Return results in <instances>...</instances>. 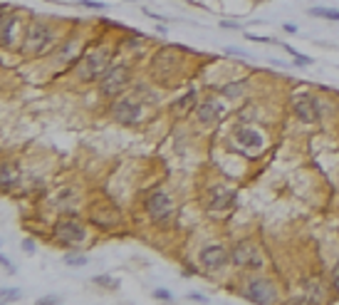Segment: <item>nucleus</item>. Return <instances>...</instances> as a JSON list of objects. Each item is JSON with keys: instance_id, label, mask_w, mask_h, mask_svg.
<instances>
[{"instance_id": "f257e3e1", "label": "nucleus", "mask_w": 339, "mask_h": 305, "mask_svg": "<svg viewBox=\"0 0 339 305\" xmlns=\"http://www.w3.org/2000/svg\"><path fill=\"white\" fill-rule=\"evenodd\" d=\"M109 62H111V52L104 50V47H102V50H94V52H87V55L82 57L80 67H77V74H80L85 82L102 80L104 74H106V70L111 67Z\"/></svg>"}, {"instance_id": "f03ea898", "label": "nucleus", "mask_w": 339, "mask_h": 305, "mask_svg": "<svg viewBox=\"0 0 339 305\" xmlns=\"http://www.w3.org/2000/svg\"><path fill=\"white\" fill-rule=\"evenodd\" d=\"M127 85H129V67L127 65H114V67H109L106 74L99 80V92L104 97H114Z\"/></svg>"}, {"instance_id": "7ed1b4c3", "label": "nucleus", "mask_w": 339, "mask_h": 305, "mask_svg": "<svg viewBox=\"0 0 339 305\" xmlns=\"http://www.w3.org/2000/svg\"><path fill=\"white\" fill-rule=\"evenodd\" d=\"M146 213L151 216L156 223H166L173 216V204H171V199L164 191H156V194H151L146 199Z\"/></svg>"}, {"instance_id": "20e7f679", "label": "nucleus", "mask_w": 339, "mask_h": 305, "mask_svg": "<svg viewBox=\"0 0 339 305\" xmlns=\"http://www.w3.org/2000/svg\"><path fill=\"white\" fill-rule=\"evenodd\" d=\"M55 238L60 243H67V246L69 243H80V241L87 238V228L82 223H77V221H72V218H62V221L55 223Z\"/></svg>"}, {"instance_id": "39448f33", "label": "nucleus", "mask_w": 339, "mask_h": 305, "mask_svg": "<svg viewBox=\"0 0 339 305\" xmlns=\"http://www.w3.org/2000/svg\"><path fill=\"white\" fill-rule=\"evenodd\" d=\"M52 43V32L45 23H32L27 27V35H25V47L32 50V52H40L45 50L47 45Z\"/></svg>"}, {"instance_id": "423d86ee", "label": "nucleus", "mask_w": 339, "mask_h": 305, "mask_svg": "<svg viewBox=\"0 0 339 305\" xmlns=\"http://www.w3.org/2000/svg\"><path fill=\"white\" fill-rule=\"evenodd\" d=\"M231 258H233L235 265H240V268H255V271L262 268V256L257 253V248L253 243H238L233 248Z\"/></svg>"}, {"instance_id": "0eeeda50", "label": "nucleus", "mask_w": 339, "mask_h": 305, "mask_svg": "<svg viewBox=\"0 0 339 305\" xmlns=\"http://www.w3.org/2000/svg\"><path fill=\"white\" fill-rule=\"evenodd\" d=\"M111 117H114L119 124H136L141 119V107L134 99L124 97V99L114 102V107H111Z\"/></svg>"}, {"instance_id": "6e6552de", "label": "nucleus", "mask_w": 339, "mask_h": 305, "mask_svg": "<svg viewBox=\"0 0 339 305\" xmlns=\"http://www.w3.org/2000/svg\"><path fill=\"white\" fill-rule=\"evenodd\" d=\"M243 298L253 300V303H270L275 298L273 288L268 281H250L245 288H243Z\"/></svg>"}, {"instance_id": "1a4fd4ad", "label": "nucleus", "mask_w": 339, "mask_h": 305, "mask_svg": "<svg viewBox=\"0 0 339 305\" xmlns=\"http://www.w3.org/2000/svg\"><path fill=\"white\" fill-rule=\"evenodd\" d=\"M228 251H225L223 246H208V248H203L201 251V263L206 265L208 271H218V268H223L225 263H228Z\"/></svg>"}, {"instance_id": "9d476101", "label": "nucleus", "mask_w": 339, "mask_h": 305, "mask_svg": "<svg viewBox=\"0 0 339 305\" xmlns=\"http://www.w3.org/2000/svg\"><path fill=\"white\" fill-rule=\"evenodd\" d=\"M295 114L302 122H307V124H312V122H317L319 119V104L310 97V94H302L297 102H295Z\"/></svg>"}, {"instance_id": "9b49d317", "label": "nucleus", "mask_w": 339, "mask_h": 305, "mask_svg": "<svg viewBox=\"0 0 339 305\" xmlns=\"http://www.w3.org/2000/svg\"><path fill=\"white\" fill-rule=\"evenodd\" d=\"M211 209H228L235 204V191L231 186H213L211 194H208Z\"/></svg>"}, {"instance_id": "f8f14e48", "label": "nucleus", "mask_w": 339, "mask_h": 305, "mask_svg": "<svg viewBox=\"0 0 339 305\" xmlns=\"http://www.w3.org/2000/svg\"><path fill=\"white\" fill-rule=\"evenodd\" d=\"M223 114H225V107H223L220 102L208 99V102L198 104V119H201L203 124H213V122H218Z\"/></svg>"}, {"instance_id": "ddd939ff", "label": "nucleus", "mask_w": 339, "mask_h": 305, "mask_svg": "<svg viewBox=\"0 0 339 305\" xmlns=\"http://www.w3.org/2000/svg\"><path fill=\"white\" fill-rule=\"evenodd\" d=\"M235 137H238V141H240L243 146H250V149H257V146H262V137H260L257 132L248 129V127L238 129V132H235Z\"/></svg>"}, {"instance_id": "4468645a", "label": "nucleus", "mask_w": 339, "mask_h": 305, "mask_svg": "<svg viewBox=\"0 0 339 305\" xmlns=\"http://www.w3.org/2000/svg\"><path fill=\"white\" fill-rule=\"evenodd\" d=\"M13 30H15V18H3L0 23V45L3 47H10L13 45Z\"/></svg>"}, {"instance_id": "2eb2a0df", "label": "nucleus", "mask_w": 339, "mask_h": 305, "mask_svg": "<svg viewBox=\"0 0 339 305\" xmlns=\"http://www.w3.org/2000/svg\"><path fill=\"white\" fill-rule=\"evenodd\" d=\"M305 290H307V298H310V300H317V303L324 300V288L319 285L317 278H310V281L305 283Z\"/></svg>"}, {"instance_id": "dca6fc26", "label": "nucleus", "mask_w": 339, "mask_h": 305, "mask_svg": "<svg viewBox=\"0 0 339 305\" xmlns=\"http://www.w3.org/2000/svg\"><path fill=\"white\" fill-rule=\"evenodd\" d=\"M13 184H15V171L10 164H3V169H0V186H3V191L10 188Z\"/></svg>"}, {"instance_id": "f3484780", "label": "nucleus", "mask_w": 339, "mask_h": 305, "mask_svg": "<svg viewBox=\"0 0 339 305\" xmlns=\"http://www.w3.org/2000/svg\"><path fill=\"white\" fill-rule=\"evenodd\" d=\"M312 15L327 18V20H339V10H327V8H312Z\"/></svg>"}, {"instance_id": "a211bd4d", "label": "nucleus", "mask_w": 339, "mask_h": 305, "mask_svg": "<svg viewBox=\"0 0 339 305\" xmlns=\"http://www.w3.org/2000/svg\"><path fill=\"white\" fill-rule=\"evenodd\" d=\"M282 47H285V50H287V52L295 57V65H312V57H307V55H297V52H295L290 45H282Z\"/></svg>"}, {"instance_id": "6ab92c4d", "label": "nucleus", "mask_w": 339, "mask_h": 305, "mask_svg": "<svg viewBox=\"0 0 339 305\" xmlns=\"http://www.w3.org/2000/svg\"><path fill=\"white\" fill-rule=\"evenodd\" d=\"M80 5H82V8H92V10H104V8H109L106 3H97V0H80Z\"/></svg>"}, {"instance_id": "aec40b11", "label": "nucleus", "mask_w": 339, "mask_h": 305, "mask_svg": "<svg viewBox=\"0 0 339 305\" xmlns=\"http://www.w3.org/2000/svg\"><path fill=\"white\" fill-rule=\"evenodd\" d=\"M92 281H94V283H97V285H111V288H117V285H119V283H117V281H111V278H109V276H94V278H92Z\"/></svg>"}, {"instance_id": "412c9836", "label": "nucleus", "mask_w": 339, "mask_h": 305, "mask_svg": "<svg viewBox=\"0 0 339 305\" xmlns=\"http://www.w3.org/2000/svg\"><path fill=\"white\" fill-rule=\"evenodd\" d=\"M64 263H67V265H85L87 258H85V256H64Z\"/></svg>"}, {"instance_id": "4be33fe9", "label": "nucleus", "mask_w": 339, "mask_h": 305, "mask_svg": "<svg viewBox=\"0 0 339 305\" xmlns=\"http://www.w3.org/2000/svg\"><path fill=\"white\" fill-rule=\"evenodd\" d=\"M3 303H13V300H18L20 298V290H3Z\"/></svg>"}, {"instance_id": "5701e85b", "label": "nucleus", "mask_w": 339, "mask_h": 305, "mask_svg": "<svg viewBox=\"0 0 339 305\" xmlns=\"http://www.w3.org/2000/svg\"><path fill=\"white\" fill-rule=\"evenodd\" d=\"M193 97H196V92L191 90V92H188V94H186V97H183V99H181V102L176 104V107H178V109H186L188 104H191V102H193Z\"/></svg>"}, {"instance_id": "b1692460", "label": "nucleus", "mask_w": 339, "mask_h": 305, "mask_svg": "<svg viewBox=\"0 0 339 305\" xmlns=\"http://www.w3.org/2000/svg\"><path fill=\"white\" fill-rule=\"evenodd\" d=\"M332 285H334V290L339 293V263L332 268Z\"/></svg>"}, {"instance_id": "393cba45", "label": "nucleus", "mask_w": 339, "mask_h": 305, "mask_svg": "<svg viewBox=\"0 0 339 305\" xmlns=\"http://www.w3.org/2000/svg\"><path fill=\"white\" fill-rule=\"evenodd\" d=\"M154 298H159V300H169L171 293H169V290H154Z\"/></svg>"}, {"instance_id": "a878e982", "label": "nucleus", "mask_w": 339, "mask_h": 305, "mask_svg": "<svg viewBox=\"0 0 339 305\" xmlns=\"http://www.w3.org/2000/svg\"><path fill=\"white\" fill-rule=\"evenodd\" d=\"M22 248H25L27 253H32V251H35V243H32L30 238H25V241H22Z\"/></svg>"}, {"instance_id": "bb28decb", "label": "nucleus", "mask_w": 339, "mask_h": 305, "mask_svg": "<svg viewBox=\"0 0 339 305\" xmlns=\"http://www.w3.org/2000/svg\"><path fill=\"white\" fill-rule=\"evenodd\" d=\"M285 32H290V35H295V32H297V27H295L292 23H287V25H285Z\"/></svg>"}, {"instance_id": "cd10ccee", "label": "nucleus", "mask_w": 339, "mask_h": 305, "mask_svg": "<svg viewBox=\"0 0 339 305\" xmlns=\"http://www.w3.org/2000/svg\"><path fill=\"white\" fill-rule=\"evenodd\" d=\"M55 300H57V298H52V295H50V298H40V305H50V303H55Z\"/></svg>"}, {"instance_id": "c85d7f7f", "label": "nucleus", "mask_w": 339, "mask_h": 305, "mask_svg": "<svg viewBox=\"0 0 339 305\" xmlns=\"http://www.w3.org/2000/svg\"><path fill=\"white\" fill-rule=\"evenodd\" d=\"M0 263H3V265H5V268L10 271V258H8V256H3V258H0Z\"/></svg>"}, {"instance_id": "c756f323", "label": "nucleus", "mask_w": 339, "mask_h": 305, "mask_svg": "<svg viewBox=\"0 0 339 305\" xmlns=\"http://www.w3.org/2000/svg\"><path fill=\"white\" fill-rule=\"evenodd\" d=\"M220 27H228V30H238V25H233V23H223Z\"/></svg>"}]
</instances>
